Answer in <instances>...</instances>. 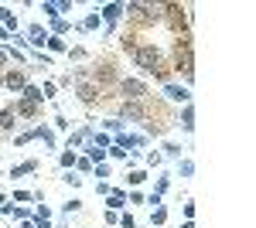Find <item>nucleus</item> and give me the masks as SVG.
I'll use <instances>...</instances> for the list:
<instances>
[{"label": "nucleus", "mask_w": 256, "mask_h": 228, "mask_svg": "<svg viewBox=\"0 0 256 228\" xmlns=\"http://www.w3.org/2000/svg\"><path fill=\"white\" fill-rule=\"evenodd\" d=\"M134 58H137L140 68H147V72H154V68H158V61H160V55L154 51V48H137V51H134Z\"/></svg>", "instance_id": "nucleus-1"}, {"label": "nucleus", "mask_w": 256, "mask_h": 228, "mask_svg": "<svg viewBox=\"0 0 256 228\" xmlns=\"http://www.w3.org/2000/svg\"><path fill=\"white\" fill-rule=\"evenodd\" d=\"M41 10H44L52 20H58V14L72 10V0H48V3H41Z\"/></svg>", "instance_id": "nucleus-2"}, {"label": "nucleus", "mask_w": 256, "mask_h": 228, "mask_svg": "<svg viewBox=\"0 0 256 228\" xmlns=\"http://www.w3.org/2000/svg\"><path fill=\"white\" fill-rule=\"evenodd\" d=\"M99 14H102L106 24H116L120 14H123V3H102V7H99Z\"/></svg>", "instance_id": "nucleus-3"}, {"label": "nucleus", "mask_w": 256, "mask_h": 228, "mask_svg": "<svg viewBox=\"0 0 256 228\" xmlns=\"http://www.w3.org/2000/svg\"><path fill=\"white\" fill-rule=\"evenodd\" d=\"M123 92L130 95V99H144V95H147V85L137 82V78H126V82H123Z\"/></svg>", "instance_id": "nucleus-4"}, {"label": "nucleus", "mask_w": 256, "mask_h": 228, "mask_svg": "<svg viewBox=\"0 0 256 228\" xmlns=\"http://www.w3.org/2000/svg\"><path fill=\"white\" fill-rule=\"evenodd\" d=\"M28 38H31V44H34V48H44L48 34H44V27H41V24H31V27H28Z\"/></svg>", "instance_id": "nucleus-5"}, {"label": "nucleus", "mask_w": 256, "mask_h": 228, "mask_svg": "<svg viewBox=\"0 0 256 228\" xmlns=\"http://www.w3.org/2000/svg\"><path fill=\"white\" fill-rule=\"evenodd\" d=\"M164 95H168L171 102H188V99H192L184 85H168V89H164Z\"/></svg>", "instance_id": "nucleus-6"}, {"label": "nucleus", "mask_w": 256, "mask_h": 228, "mask_svg": "<svg viewBox=\"0 0 256 228\" xmlns=\"http://www.w3.org/2000/svg\"><path fill=\"white\" fill-rule=\"evenodd\" d=\"M123 205H126V194H123V191H110V194H106V208L110 211H120Z\"/></svg>", "instance_id": "nucleus-7"}, {"label": "nucleus", "mask_w": 256, "mask_h": 228, "mask_svg": "<svg viewBox=\"0 0 256 228\" xmlns=\"http://www.w3.org/2000/svg\"><path fill=\"white\" fill-rule=\"evenodd\" d=\"M4 85H7V89H14V92L24 89V85H28V82H24V72H10V75L4 78Z\"/></svg>", "instance_id": "nucleus-8"}, {"label": "nucleus", "mask_w": 256, "mask_h": 228, "mask_svg": "<svg viewBox=\"0 0 256 228\" xmlns=\"http://www.w3.org/2000/svg\"><path fill=\"white\" fill-rule=\"evenodd\" d=\"M20 92H24V102H34V106H38L41 99H44V95H41V89H38V85H24Z\"/></svg>", "instance_id": "nucleus-9"}, {"label": "nucleus", "mask_w": 256, "mask_h": 228, "mask_svg": "<svg viewBox=\"0 0 256 228\" xmlns=\"http://www.w3.org/2000/svg\"><path fill=\"white\" fill-rule=\"evenodd\" d=\"M123 116H126V119H144V109H140L137 102H126V106H123Z\"/></svg>", "instance_id": "nucleus-10"}, {"label": "nucleus", "mask_w": 256, "mask_h": 228, "mask_svg": "<svg viewBox=\"0 0 256 228\" xmlns=\"http://www.w3.org/2000/svg\"><path fill=\"white\" fill-rule=\"evenodd\" d=\"M0 24H7L10 31H18V17H14V14H10L7 7H0Z\"/></svg>", "instance_id": "nucleus-11"}, {"label": "nucleus", "mask_w": 256, "mask_h": 228, "mask_svg": "<svg viewBox=\"0 0 256 228\" xmlns=\"http://www.w3.org/2000/svg\"><path fill=\"white\" fill-rule=\"evenodd\" d=\"M181 126H184V130H195V109H192V106H184V116H181Z\"/></svg>", "instance_id": "nucleus-12"}, {"label": "nucleus", "mask_w": 256, "mask_h": 228, "mask_svg": "<svg viewBox=\"0 0 256 228\" xmlns=\"http://www.w3.org/2000/svg\"><path fill=\"white\" fill-rule=\"evenodd\" d=\"M34 171H38V164H34V160H24L20 167H14V177H20V174H34Z\"/></svg>", "instance_id": "nucleus-13"}, {"label": "nucleus", "mask_w": 256, "mask_h": 228, "mask_svg": "<svg viewBox=\"0 0 256 228\" xmlns=\"http://www.w3.org/2000/svg\"><path fill=\"white\" fill-rule=\"evenodd\" d=\"M34 222H38L41 228H48V222H52V211H48L44 205H41V208H38V215H34Z\"/></svg>", "instance_id": "nucleus-14"}, {"label": "nucleus", "mask_w": 256, "mask_h": 228, "mask_svg": "<svg viewBox=\"0 0 256 228\" xmlns=\"http://www.w3.org/2000/svg\"><path fill=\"white\" fill-rule=\"evenodd\" d=\"M44 44H48V48H52V51H65V41H62L58 34H52V38L44 41Z\"/></svg>", "instance_id": "nucleus-15"}, {"label": "nucleus", "mask_w": 256, "mask_h": 228, "mask_svg": "<svg viewBox=\"0 0 256 228\" xmlns=\"http://www.w3.org/2000/svg\"><path fill=\"white\" fill-rule=\"evenodd\" d=\"M89 160H92V164H102V160H106V150H99V147H89Z\"/></svg>", "instance_id": "nucleus-16"}, {"label": "nucleus", "mask_w": 256, "mask_h": 228, "mask_svg": "<svg viewBox=\"0 0 256 228\" xmlns=\"http://www.w3.org/2000/svg\"><path fill=\"white\" fill-rule=\"evenodd\" d=\"M14 126V113L7 109V113H0V130H10Z\"/></svg>", "instance_id": "nucleus-17"}, {"label": "nucleus", "mask_w": 256, "mask_h": 228, "mask_svg": "<svg viewBox=\"0 0 256 228\" xmlns=\"http://www.w3.org/2000/svg\"><path fill=\"white\" fill-rule=\"evenodd\" d=\"M79 95H82V102H92V99H96V89H92V85H82Z\"/></svg>", "instance_id": "nucleus-18"}, {"label": "nucleus", "mask_w": 256, "mask_h": 228, "mask_svg": "<svg viewBox=\"0 0 256 228\" xmlns=\"http://www.w3.org/2000/svg\"><path fill=\"white\" fill-rule=\"evenodd\" d=\"M62 167H76V153H72V150L62 153Z\"/></svg>", "instance_id": "nucleus-19"}, {"label": "nucleus", "mask_w": 256, "mask_h": 228, "mask_svg": "<svg viewBox=\"0 0 256 228\" xmlns=\"http://www.w3.org/2000/svg\"><path fill=\"white\" fill-rule=\"evenodd\" d=\"M181 174L192 177V174H195V164H192V160H181Z\"/></svg>", "instance_id": "nucleus-20"}, {"label": "nucleus", "mask_w": 256, "mask_h": 228, "mask_svg": "<svg viewBox=\"0 0 256 228\" xmlns=\"http://www.w3.org/2000/svg\"><path fill=\"white\" fill-rule=\"evenodd\" d=\"M52 27H55V31H58V34H65V31H68V20H52Z\"/></svg>", "instance_id": "nucleus-21"}, {"label": "nucleus", "mask_w": 256, "mask_h": 228, "mask_svg": "<svg viewBox=\"0 0 256 228\" xmlns=\"http://www.w3.org/2000/svg\"><path fill=\"white\" fill-rule=\"evenodd\" d=\"M41 95H44V99H52V95H55V82H44V89H41Z\"/></svg>", "instance_id": "nucleus-22"}, {"label": "nucleus", "mask_w": 256, "mask_h": 228, "mask_svg": "<svg viewBox=\"0 0 256 228\" xmlns=\"http://www.w3.org/2000/svg\"><path fill=\"white\" fill-rule=\"evenodd\" d=\"M164 150H168V157H181V147H178V143H168Z\"/></svg>", "instance_id": "nucleus-23"}, {"label": "nucleus", "mask_w": 256, "mask_h": 228, "mask_svg": "<svg viewBox=\"0 0 256 228\" xmlns=\"http://www.w3.org/2000/svg\"><path fill=\"white\" fill-rule=\"evenodd\" d=\"M106 150L113 153V157H126V150H123V147H116V143H110V147H106Z\"/></svg>", "instance_id": "nucleus-24"}, {"label": "nucleus", "mask_w": 256, "mask_h": 228, "mask_svg": "<svg viewBox=\"0 0 256 228\" xmlns=\"http://www.w3.org/2000/svg\"><path fill=\"white\" fill-rule=\"evenodd\" d=\"M120 225H123V228H137V222H134L130 215H123V218H120Z\"/></svg>", "instance_id": "nucleus-25"}, {"label": "nucleus", "mask_w": 256, "mask_h": 228, "mask_svg": "<svg viewBox=\"0 0 256 228\" xmlns=\"http://www.w3.org/2000/svg\"><path fill=\"white\" fill-rule=\"evenodd\" d=\"M86 31H92V27H99V17H86V24H82Z\"/></svg>", "instance_id": "nucleus-26"}, {"label": "nucleus", "mask_w": 256, "mask_h": 228, "mask_svg": "<svg viewBox=\"0 0 256 228\" xmlns=\"http://www.w3.org/2000/svg\"><path fill=\"white\" fill-rule=\"evenodd\" d=\"M92 171H96V177H110V167H106V164H99V167H92Z\"/></svg>", "instance_id": "nucleus-27"}, {"label": "nucleus", "mask_w": 256, "mask_h": 228, "mask_svg": "<svg viewBox=\"0 0 256 228\" xmlns=\"http://www.w3.org/2000/svg\"><path fill=\"white\" fill-rule=\"evenodd\" d=\"M164 218H168V211H164V208H158V211H154V225H160Z\"/></svg>", "instance_id": "nucleus-28"}, {"label": "nucleus", "mask_w": 256, "mask_h": 228, "mask_svg": "<svg viewBox=\"0 0 256 228\" xmlns=\"http://www.w3.org/2000/svg\"><path fill=\"white\" fill-rule=\"evenodd\" d=\"M7 65V48H0V68Z\"/></svg>", "instance_id": "nucleus-29"}, {"label": "nucleus", "mask_w": 256, "mask_h": 228, "mask_svg": "<svg viewBox=\"0 0 256 228\" xmlns=\"http://www.w3.org/2000/svg\"><path fill=\"white\" fill-rule=\"evenodd\" d=\"M181 228H195V225H192V222H184V225H181Z\"/></svg>", "instance_id": "nucleus-30"}, {"label": "nucleus", "mask_w": 256, "mask_h": 228, "mask_svg": "<svg viewBox=\"0 0 256 228\" xmlns=\"http://www.w3.org/2000/svg\"><path fill=\"white\" fill-rule=\"evenodd\" d=\"M0 208H4V194H0Z\"/></svg>", "instance_id": "nucleus-31"}]
</instances>
